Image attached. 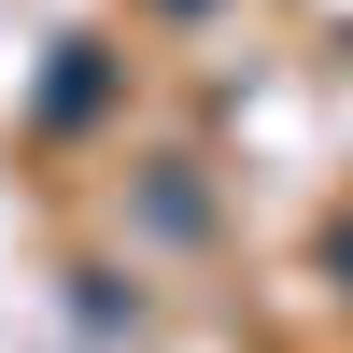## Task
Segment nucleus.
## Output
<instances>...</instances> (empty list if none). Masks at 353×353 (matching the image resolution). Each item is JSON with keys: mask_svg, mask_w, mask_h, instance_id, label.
Returning <instances> with one entry per match:
<instances>
[{"mask_svg": "<svg viewBox=\"0 0 353 353\" xmlns=\"http://www.w3.org/2000/svg\"><path fill=\"white\" fill-rule=\"evenodd\" d=\"M99 85H113L99 43H57V71H43V128H85V113H99Z\"/></svg>", "mask_w": 353, "mask_h": 353, "instance_id": "nucleus-1", "label": "nucleus"}, {"mask_svg": "<svg viewBox=\"0 0 353 353\" xmlns=\"http://www.w3.org/2000/svg\"><path fill=\"white\" fill-rule=\"evenodd\" d=\"M325 269H339V283H353V212H339V226H325Z\"/></svg>", "mask_w": 353, "mask_h": 353, "instance_id": "nucleus-2", "label": "nucleus"}, {"mask_svg": "<svg viewBox=\"0 0 353 353\" xmlns=\"http://www.w3.org/2000/svg\"><path fill=\"white\" fill-rule=\"evenodd\" d=\"M156 14H212V0H156Z\"/></svg>", "mask_w": 353, "mask_h": 353, "instance_id": "nucleus-3", "label": "nucleus"}]
</instances>
